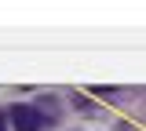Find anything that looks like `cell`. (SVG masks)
I'll return each mask as SVG.
<instances>
[{
    "label": "cell",
    "instance_id": "2",
    "mask_svg": "<svg viewBox=\"0 0 146 131\" xmlns=\"http://www.w3.org/2000/svg\"><path fill=\"white\" fill-rule=\"evenodd\" d=\"M0 131H7V117L4 113H0Z\"/></svg>",
    "mask_w": 146,
    "mask_h": 131
},
{
    "label": "cell",
    "instance_id": "1",
    "mask_svg": "<svg viewBox=\"0 0 146 131\" xmlns=\"http://www.w3.org/2000/svg\"><path fill=\"white\" fill-rule=\"evenodd\" d=\"M11 120H15V131H44V117L33 106H15Z\"/></svg>",
    "mask_w": 146,
    "mask_h": 131
}]
</instances>
